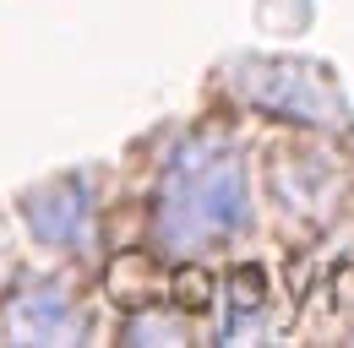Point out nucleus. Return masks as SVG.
<instances>
[{
  "label": "nucleus",
  "mask_w": 354,
  "mask_h": 348,
  "mask_svg": "<svg viewBox=\"0 0 354 348\" xmlns=\"http://www.w3.org/2000/svg\"><path fill=\"white\" fill-rule=\"evenodd\" d=\"M251 223V196H245V169L234 158H207L180 169L175 202L164 213V234L175 245L207 240V234H234Z\"/></svg>",
  "instance_id": "1"
},
{
  "label": "nucleus",
  "mask_w": 354,
  "mask_h": 348,
  "mask_svg": "<svg viewBox=\"0 0 354 348\" xmlns=\"http://www.w3.org/2000/svg\"><path fill=\"white\" fill-rule=\"evenodd\" d=\"M245 93H251V104L267 109V115H289V120H333V93L322 87L316 71L306 66H295V60H267V66H251V77H245Z\"/></svg>",
  "instance_id": "2"
},
{
  "label": "nucleus",
  "mask_w": 354,
  "mask_h": 348,
  "mask_svg": "<svg viewBox=\"0 0 354 348\" xmlns=\"http://www.w3.org/2000/svg\"><path fill=\"white\" fill-rule=\"evenodd\" d=\"M213 294H218V278L207 267H175V300L185 310H207Z\"/></svg>",
  "instance_id": "3"
},
{
  "label": "nucleus",
  "mask_w": 354,
  "mask_h": 348,
  "mask_svg": "<svg viewBox=\"0 0 354 348\" xmlns=\"http://www.w3.org/2000/svg\"><path fill=\"white\" fill-rule=\"evenodd\" d=\"M262 294H267L262 267H240V272H234V310H240V316L262 310Z\"/></svg>",
  "instance_id": "4"
}]
</instances>
